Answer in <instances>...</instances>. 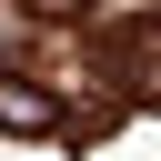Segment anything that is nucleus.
Wrapping results in <instances>:
<instances>
[{
    "instance_id": "f257e3e1",
    "label": "nucleus",
    "mask_w": 161,
    "mask_h": 161,
    "mask_svg": "<svg viewBox=\"0 0 161 161\" xmlns=\"http://www.w3.org/2000/svg\"><path fill=\"white\" fill-rule=\"evenodd\" d=\"M0 131H60V111H50V91H30V80H0Z\"/></svg>"
},
{
    "instance_id": "f03ea898",
    "label": "nucleus",
    "mask_w": 161,
    "mask_h": 161,
    "mask_svg": "<svg viewBox=\"0 0 161 161\" xmlns=\"http://www.w3.org/2000/svg\"><path fill=\"white\" fill-rule=\"evenodd\" d=\"M30 10H70V0H30Z\"/></svg>"
}]
</instances>
